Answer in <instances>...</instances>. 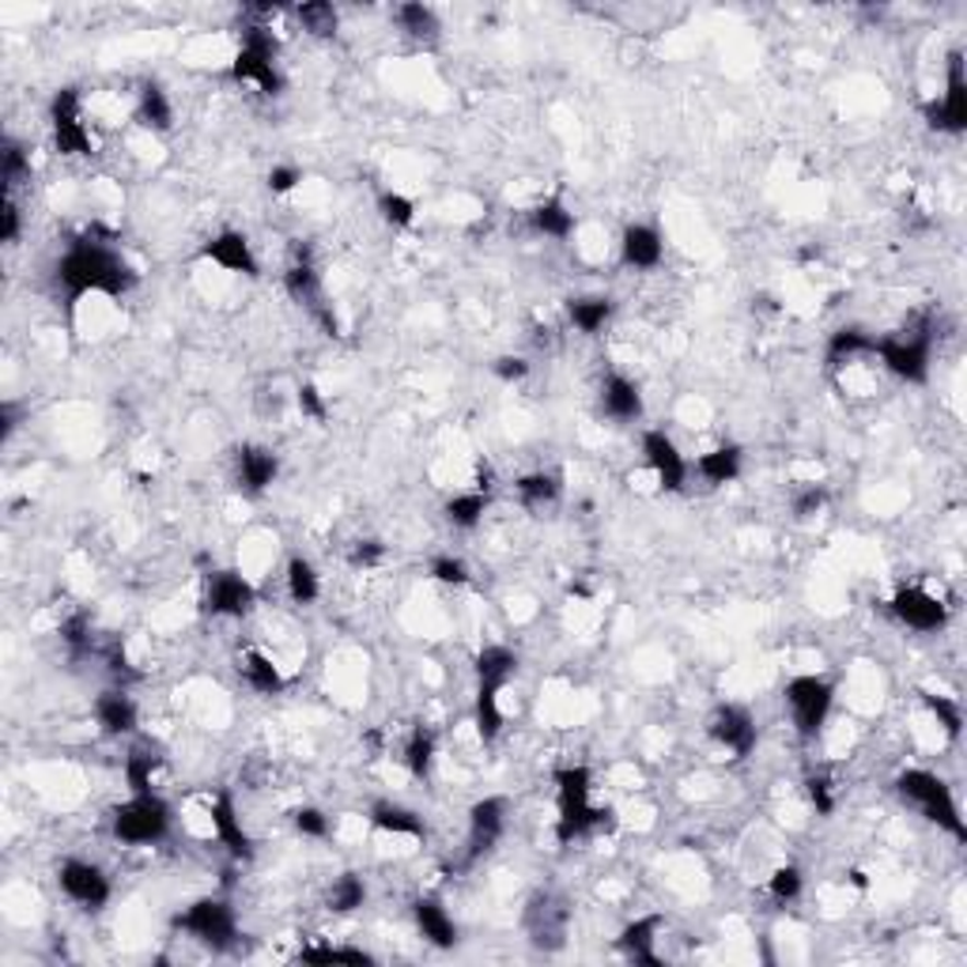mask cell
Masks as SVG:
<instances>
[{
  "instance_id": "f5cc1de1",
  "label": "cell",
  "mask_w": 967,
  "mask_h": 967,
  "mask_svg": "<svg viewBox=\"0 0 967 967\" xmlns=\"http://www.w3.org/2000/svg\"><path fill=\"white\" fill-rule=\"evenodd\" d=\"M428 571L431 579L443 582V586H465V582H469V567H465V560H457V556H435Z\"/></svg>"
},
{
  "instance_id": "4316f807",
  "label": "cell",
  "mask_w": 967,
  "mask_h": 967,
  "mask_svg": "<svg viewBox=\"0 0 967 967\" xmlns=\"http://www.w3.org/2000/svg\"><path fill=\"white\" fill-rule=\"evenodd\" d=\"M873 348H877V337H873V333H865L862 325H843V329L831 333L828 348H824V363L836 371V366L858 360V356H873Z\"/></svg>"
},
{
  "instance_id": "7dc6e473",
  "label": "cell",
  "mask_w": 967,
  "mask_h": 967,
  "mask_svg": "<svg viewBox=\"0 0 967 967\" xmlns=\"http://www.w3.org/2000/svg\"><path fill=\"white\" fill-rule=\"evenodd\" d=\"M378 212H382V220H386L389 228H412V223H416V205L408 201L405 194H397V189H382V194H378Z\"/></svg>"
},
{
  "instance_id": "f6af8a7d",
  "label": "cell",
  "mask_w": 967,
  "mask_h": 967,
  "mask_svg": "<svg viewBox=\"0 0 967 967\" xmlns=\"http://www.w3.org/2000/svg\"><path fill=\"white\" fill-rule=\"evenodd\" d=\"M922 703H927V711L933 714V719H937L941 730L948 733V741L960 737V730H964V711H960V703H956V699H948V696H933V691H922Z\"/></svg>"
},
{
  "instance_id": "8fae6325",
  "label": "cell",
  "mask_w": 967,
  "mask_h": 967,
  "mask_svg": "<svg viewBox=\"0 0 967 967\" xmlns=\"http://www.w3.org/2000/svg\"><path fill=\"white\" fill-rule=\"evenodd\" d=\"M257 605V590L246 574L238 571H212L205 586V613L208 616H228V620H242Z\"/></svg>"
},
{
  "instance_id": "484cf974",
  "label": "cell",
  "mask_w": 967,
  "mask_h": 967,
  "mask_svg": "<svg viewBox=\"0 0 967 967\" xmlns=\"http://www.w3.org/2000/svg\"><path fill=\"white\" fill-rule=\"evenodd\" d=\"M137 121L152 132H171L174 129V106L171 95L163 91V83L144 80L137 91Z\"/></svg>"
},
{
  "instance_id": "603a6c76",
  "label": "cell",
  "mask_w": 967,
  "mask_h": 967,
  "mask_svg": "<svg viewBox=\"0 0 967 967\" xmlns=\"http://www.w3.org/2000/svg\"><path fill=\"white\" fill-rule=\"evenodd\" d=\"M657 933H662V914H643V919L628 922L616 937L620 953L628 956L631 964H650L657 967L662 956H657Z\"/></svg>"
},
{
  "instance_id": "db71d44e",
  "label": "cell",
  "mask_w": 967,
  "mask_h": 967,
  "mask_svg": "<svg viewBox=\"0 0 967 967\" xmlns=\"http://www.w3.org/2000/svg\"><path fill=\"white\" fill-rule=\"evenodd\" d=\"M382 560H386V545H382V540H374V537L356 540L352 552H348V563H352L356 571H371V567H378Z\"/></svg>"
},
{
  "instance_id": "30bf717a",
  "label": "cell",
  "mask_w": 967,
  "mask_h": 967,
  "mask_svg": "<svg viewBox=\"0 0 967 967\" xmlns=\"http://www.w3.org/2000/svg\"><path fill=\"white\" fill-rule=\"evenodd\" d=\"M922 118H927L930 129L953 132V137H960V132L967 129V80H964V54H960V49H953V54H948L945 95L922 103Z\"/></svg>"
},
{
  "instance_id": "b9f144b4",
  "label": "cell",
  "mask_w": 967,
  "mask_h": 967,
  "mask_svg": "<svg viewBox=\"0 0 967 967\" xmlns=\"http://www.w3.org/2000/svg\"><path fill=\"white\" fill-rule=\"evenodd\" d=\"M155 767H160V756L152 753V745H137L125 756V782H129L132 794H148L152 790Z\"/></svg>"
},
{
  "instance_id": "836d02e7",
  "label": "cell",
  "mask_w": 967,
  "mask_h": 967,
  "mask_svg": "<svg viewBox=\"0 0 967 967\" xmlns=\"http://www.w3.org/2000/svg\"><path fill=\"white\" fill-rule=\"evenodd\" d=\"M238 669H242V677H246V685L254 691H261V696H280L283 691V673L277 669V662H272L269 654H261V650H246Z\"/></svg>"
},
{
  "instance_id": "52a82bcc",
  "label": "cell",
  "mask_w": 967,
  "mask_h": 967,
  "mask_svg": "<svg viewBox=\"0 0 967 967\" xmlns=\"http://www.w3.org/2000/svg\"><path fill=\"white\" fill-rule=\"evenodd\" d=\"M174 930L189 933L194 941H201L205 948L212 953H228V948L238 945V919H235V907L228 899H215L205 896L197 904H189L182 914H174Z\"/></svg>"
},
{
  "instance_id": "74e56055",
  "label": "cell",
  "mask_w": 967,
  "mask_h": 967,
  "mask_svg": "<svg viewBox=\"0 0 967 967\" xmlns=\"http://www.w3.org/2000/svg\"><path fill=\"white\" fill-rule=\"evenodd\" d=\"M405 767L412 779H428L431 767H435V733L428 725H416L405 741Z\"/></svg>"
},
{
  "instance_id": "7c38bea8",
  "label": "cell",
  "mask_w": 967,
  "mask_h": 967,
  "mask_svg": "<svg viewBox=\"0 0 967 967\" xmlns=\"http://www.w3.org/2000/svg\"><path fill=\"white\" fill-rule=\"evenodd\" d=\"M707 733H711V741L719 748H725V753H733V760H748L756 748V741H760V733H756V719L748 714V707L741 703H722L714 707L711 722H707Z\"/></svg>"
},
{
  "instance_id": "4fadbf2b",
  "label": "cell",
  "mask_w": 967,
  "mask_h": 967,
  "mask_svg": "<svg viewBox=\"0 0 967 967\" xmlns=\"http://www.w3.org/2000/svg\"><path fill=\"white\" fill-rule=\"evenodd\" d=\"M57 885H61L65 896H69L72 904H80L83 911H98V907H106L110 904V892H114L110 877H106L95 862H83V858L61 862V870H57Z\"/></svg>"
},
{
  "instance_id": "277c9868",
  "label": "cell",
  "mask_w": 967,
  "mask_h": 967,
  "mask_svg": "<svg viewBox=\"0 0 967 967\" xmlns=\"http://www.w3.org/2000/svg\"><path fill=\"white\" fill-rule=\"evenodd\" d=\"M277 38L265 23H246L242 27V46L231 61L228 77L235 83H257V91L269 98L283 95V77H280V65H277Z\"/></svg>"
},
{
  "instance_id": "f1b7e54d",
  "label": "cell",
  "mask_w": 967,
  "mask_h": 967,
  "mask_svg": "<svg viewBox=\"0 0 967 967\" xmlns=\"http://www.w3.org/2000/svg\"><path fill=\"white\" fill-rule=\"evenodd\" d=\"M371 824L378 831H386V836H408V839L428 836V828H423L420 816H416L412 808L397 805V802H374L371 805Z\"/></svg>"
},
{
  "instance_id": "7402d4cb",
  "label": "cell",
  "mask_w": 967,
  "mask_h": 967,
  "mask_svg": "<svg viewBox=\"0 0 967 967\" xmlns=\"http://www.w3.org/2000/svg\"><path fill=\"white\" fill-rule=\"evenodd\" d=\"M665 257V242L662 231L650 228V223H631L620 238V261L628 269H657Z\"/></svg>"
},
{
  "instance_id": "ffe728a7",
  "label": "cell",
  "mask_w": 967,
  "mask_h": 967,
  "mask_svg": "<svg viewBox=\"0 0 967 967\" xmlns=\"http://www.w3.org/2000/svg\"><path fill=\"white\" fill-rule=\"evenodd\" d=\"M235 477H238V488L249 491V496H261V491L272 488V480L280 477V457L272 454V450L265 446H238L235 450Z\"/></svg>"
},
{
  "instance_id": "d6986e66",
  "label": "cell",
  "mask_w": 967,
  "mask_h": 967,
  "mask_svg": "<svg viewBox=\"0 0 967 967\" xmlns=\"http://www.w3.org/2000/svg\"><path fill=\"white\" fill-rule=\"evenodd\" d=\"M201 257H205V261H212V265H220V269H228V272H238V277H257V272H261L249 238L242 235V231H231V228L208 238L201 246Z\"/></svg>"
},
{
  "instance_id": "cb8c5ba5",
  "label": "cell",
  "mask_w": 967,
  "mask_h": 967,
  "mask_svg": "<svg viewBox=\"0 0 967 967\" xmlns=\"http://www.w3.org/2000/svg\"><path fill=\"white\" fill-rule=\"evenodd\" d=\"M412 922L420 930V937L435 948H454L457 945V922L450 919V911L439 899H416L412 904Z\"/></svg>"
},
{
  "instance_id": "3957f363",
  "label": "cell",
  "mask_w": 967,
  "mask_h": 967,
  "mask_svg": "<svg viewBox=\"0 0 967 967\" xmlns=\"http://www.w3.org/2000/svg\"><path fill=\"white\" fill-rule=\"evenodd\" d=\"M896 794L904 797L911 808H919L930 824H937L941 831H948L953 839H967L964 816L956 808V797L948 790V782L941 774L927 771V767H907V771L896 774Z\"/></svg>"
},
{
  "instance_id": "d590c367",
  "label": "cell",
  "mask_w": 967,
  "mask_h": 967,
  "mask_svg": "<svg viewBox=\"0 0 967 967\" xmlns=\"http://www.w3.org/2000/svg\"><path fill=\"white\" fill-rule=\"evenodd\" d=\"M567 318L579 333L594 337L597 329H605V322L613 318V299L608 295H579L567 303Z\"/></svg>"
},
{
  "instance_id": "83f0119b",
  "label": "cell",
  "mask_w": 967,
  "mask_h": 967,
  "mask_svg": "<svg viewBox=\"0 0 967 967\" xmlns=\"http://www.w3.org/2000/svg\"><path fill=\"white\" fill-rule=\"evenodd\" d=\"M529 231L533 235L563 242L574 235V212L563 205V197H548V201L529 208Z\"/></svg>"
},
{
  "instance_id": "9a60e30c",
  "label": "cell",
  "mask_w": 967,
  "mask_h": 967,
  "mask_svg": "<svg viewBox=\"0 0 967 967\" xmlns=\"http://www.w3.org/2000/svg\"><path fill=\"white\" fill-rule=\"evenodd\" d=\"M506 813H511V805L499 794L480 797V802L469 808V839H465L469 850H465V862L473 865L477 858L488 854V850H496V843L506 831Z\"/></svg>"
},
{
  "instance_id": "9c48e42d",
  "label": "cell",
  "mask_w": 967,
  "mask_h": 967,
  "mask_svg": "<svg viewBox=\"0 0 967 967\" xmlns=\"http://www.w3.org/2000/svg\"><path fill=\"white\" fill-rule=\"evenodd\" d=\"M782 699H787L790 707V719H794V730L802 741H813L816 733L824 730V722H828L831 714V703H836V685L824 677H813V673H805V677H794L787 685V691H782Z\"/></svg>"
},
{
  "instance_id": "8992f818",
  "label": "cell",
  "mask_w": 967,
  "mask_h": 967,
  "mask_svg": "<svg viewBox=\"0 0 967 967\" xmlns=\"http://www.w3.org/2000/svg\"><path fill=\"white\" fill-rule=\"evenodd\" d=\"M283 288H288V295L295 299L299 306H306V311L314 314V322H318L329 337H340L337 311H333V303L325 299L322 272H318V265H314V254L303 238L291 242V265H288V272H283Z\"/></svg>"
},
{
  "instance_id": "ab89813d",
  "label": "cell",
  "mask_w": 967,
  "mask_h": 967,
  "mask_svg": "<svg viewBox=\"0 0 967 967\" xmlns=\"http://www.w3.org/2000/svg\"><path fill=\"white\" fill-rule=\"evenodd\" d=\"M363 904H366V885L360 873H340V877L333 881L329 896H325V907H329L333 914H352L360 911Z\"/></svg>"
},
{
  "instance_id": "7bdbcfd3",
  "label": "cell",
  "mask_w": 967,
  "mask_h": 967,
  "mask_svg": "<svg viewBox=\"0 0 967 967\" xmlns=\"http://www.w3.org/2000/svg\"><path fill=\"white\" fill-rule=\"evenodd\" d=\"M31 178V155L20 140L4 137V148H0V182H4V194H12L20 182Z\"/></svg>"
},
{
  "instance_id": "91938a15",
  "label": "cell",
  "mask_w": 967,
  "mask_h": 967,
  "mask_svg": "<svg viewBox=\"0 0 967 967\" xmlns=\"http://www.w3.org/2000/svg\"><path fill=\"white\" fill-rule=\"evenodd\" d=\"M850 881H854L858 888H865V885H870V881H865V873H862V870H854V873H850Z\"/></svg>"
},
{
  "instance_id": "f35d334b",
  "label": "cell",
  "mask_w": 967,
  "mask_h": 967,
  "mask_svg": "<svg viewBox=\"0 0 967 967\" xmlns=\"http://www.w3.org/2000/svg\"><path fill=\"white\" fill-rule=\"evenodd\" d=\"M488 491H462V496L446 499V522L457 525V529H477V525L484 522V514H488Z\"/></svg>"
},
{
  "instance_id": "ac0fdd59",
  "label": "cell",
  "mask_w": 967,
  "mask_h": 967,
  "mask_svg": "<svg viewBox=\"0 0 967 967\" xmlns=\"http://www.w3.org/2000/svg\"><path fill=\"white\" fill-rule=\"evenodd\" d=\"M643 457H646L650 473H654L657 484H662L665 491H685L688 462H685V454L677 450V443H673L662 428H654V431H646V435H643Z\"/></svg>"
},
{
  "instance_id": "d4e9b609",
  "label": "cell",
  "mask_w": 967,
  "mask_h": 967,
  "mask_svg": "<svg viewBox=\"0 0 967 967\" xmlns=\"http://www.w3.org/2000/svg\"><path fill=\"white\" fill-rule=\"evenodd\" d=\"M95 722L106 737H129V733H137V722H140L137 703H132L125 691H103V696L95 699Z\"/></svg>"
},
{
  "instance_id": "bcb514c9",
  "label": "cell",
  "mask_w": 967,
  "mask_h": 967,
  "mask_svg": "<svg viewBox=\"0 0 967 967\" xmlns=\"http://www.w3.org/2000/svg\"><path fill=\"white\" fill-rule=\"evenodd\" d=\"M805 888V877L797 865H779V870L767 877V892H771L774 904H794L797 896H802Z\"/></svg>"
},
{
  "instance_id": "5bb4252c",
  "label": "cell",
  "mask_w": 967,
  "mask_h": 967,
  "mask_svg": "<svg viewBox=\"0 0 967 967\" xmlns=\"http://www.w3.org/2000/svg\"><path fill=\"white\" fill-rule=\"evenodd\" d=\"M49 125H54V144L61 155H91V132L80 118V91L61 88L49 103Z\"/></svg>"
},
{
  "instance_id": "11a10c76",
  "label": "cell",
  "mask_w": 967,
  "mask_h": 967,
  "mask_svg": "<svg viewBox=\"0 0 967 967\" xmlns=\"http://www.w3.org/2000/svg\"><path fill=\"white\" fill-rule=\"evenodd\" d=\"M805 794H808V805L816 808V816H831V808H836V794H831V782L824 779V774H808Z\"/></svg>"
},
{
  "instance_id": "1f68e13d",
  "label": "cell",
  "mask_w": 967,
  "mask_h": 967,
  "mask_svg": "<svg viewBox=\"0 0 967 967\" xmlns=\"http://www.w3.org/2000/svg\"><path fill=\"white\" fill-rule=\"evenodd\" d=\"M696 473L707 484H714V488H722V484H733V480L741 477V446L725 443V446L707 450V454L696 462Z\"/></svg>"
},
{
  "instance_id": "8d00e7d4",
  "label": "cell",
  "mask_w": 967,
  "mask_h": 967,
  "mask_svg": "<svg viewBox=\"0 0 967 967\" xmlns=\"http://www.w3.org/2000/svg\"><path fill=\"white\" fill-rule=\"evenodd\" d=\"M288 597L295 605H314L322 594V582H318V571H314V563L306 560V556H291L288 560Z\"/></svg>"
},
{
  "instance_id": "4dcf8cb0",
  "label": "cell",
  "mask_w": 967,
  "mask_h": 967,
  "mask_svg": "<svg viewBox=\"0 0 967 967\" xmlns=\"http://www.w3.org/2000/svg\"><path fill=\"white\" fill-rule=\"evenodd\" d=\"M514 491H519V499H522L525 506L540 511V506L560 503V496H563V480L556 477V473H548V469L522 473V477L514 480Z\"/></svg>"
},
{
  "instance_id": "2e32d148",
  "label": "cell",
  "mask_w": 967,
  "mask_h": 967,
  "mask_svg": "<svg viewBox=\"0 0 967 967\" xmlns=\"http://www.w3.org/2000/svg\"><path fill=\"white\" fill-rule=\"evenodd\" d=\"M892 616H896L899 624H907L911 631H937L945 628L948 620V608L941 597H933L930 590L922 586H904L896 590V597H892Z\"/></svg>"
},
{
  "instance_id": "7a4b0ae2",
  "label": "cell",
  "mask_w": 967,
  "mask_h": 967,
  "mask_svg": "<svg viewBox=\"0 0 967 967\" xmlns=\"http://www.w3.org/2000/svg\"><path fill=\"white\" fill-rule=\"evenodd\" d=\"M552 782H556V839H560L563 847L613 824V808L590 802V790H594L590 767L582 764L556 767Z\"/></svg>"
},
{
  "instance_id": "e0dca14e",
  "label": "cell",
  "mask_w": 967,
  "mask_h": 967,
  "mask_svg": "<svg viewBox=\"0 0 967 967\" xmlns=\"http://www.w3.org/2000/svg\"><path fill=\"white\" fill-rule=\"evenodd\" d=\"M208 820H212V831H215V839H220V847L228 850L235 862H249V858H254V839H249V831L242 828L235 797H231L228 790L212 794V802H208Z\"/></svg>"
},
{
  "instance_id": "681fc988",
  "label": "cell",
  "mask_w": 967,
  "mask_h": 967,
  "mask_svg": "<svg viewBox=\"0 0 967 967\" xmlns=\"http://www.w3.org/2000/svg\"><path fill=\"white\" fill-rule=\"evenodd\" d=\"M295 401H299V412H303L306 420H314V423L329 420V401H325V394L314 386V382H303V386L295 389Z\"/></svg>"
},
{
  "instance_id": "680465c9",
  "label": "cell",
  "mask_w": 967,
  "mask_h": 967,
  "mask_svg": "<svg viewBox=\"0 0 967 967\" xmlns=\"http://www.w3.org/2000/svg\"><path fill=\"white\" fill-rule=\"evenodd\" d=\"M491 371H496L499 382H522L525 374H529V363H525L522 356H499V360L491 363Z\"/></svg>"
},
{
  "instance_id": "f546056e",
  "label": "cell",
  "mask_w": 967,
  "mask_h": 967,
  "mask_svg": "<svg viewBox=\"0 0 967 967\" xmlns=\"http://www.w3.org/2000/svg\"><path fill=\"white\" fill-rule=\"evenodd\" d=\"M519 673V654L503 643H488L477 654V685L506 688V680Z\"/></svg>"
},
{
  "instance_id": "ba28073f",
  "label": "cell",
  "mask_w": 967,
  "mask_h": 967,
  "mask_svg": "<svg viewBox=\"0 0 967 967\" xmlns=\"http://www.w3.org/2000/svg\"><path fill=\"white\" fill-rule=\"evenodd\" d=\"M930 352H933V325L930 318H922L919 329L899 333V337H877V348L873 356H881L885 371L896 374L899 382H911V386H922L930 378Z\"/></svg>"
},
{
  "instance_id": "816d5d0a",
  "label": "cell",
  "mask_w": 967,
  "mask_h": 967,
  "mask_svg": "<svg viewBox=\"0 0 967 967\" xmlns=\"http://www.w3.org/2000/svg\"><path fill=\"white\" fill-rule=\"evenodd\" d=\"M291 824H295V831H299V836H306V839H325V836H329V816H325L322 808H314V805L295 808V813H291Z\"/></svg>"
},
{
  "instance_id": "6f0895ef",
  "label": "cell",
  "mask_w": 967,
  "mask_h": 967,
  "mask_svg": "<svg viewBox=\"0 0 967 967\" xmlns=\"http://www.w3.org/2000/svg\"><path fill=\"white\" fill-rule=\"evenodd\" d=\"M299 182H303V171H299V166H291V163L272 166V171H269V189H272V194H291Z\"/></svg>"
},
{
  "instance_id": "c3c4849f",
  "label": "cell",
  "mask_w": 967,
  "mask_h": 967,
  "mask_svg": "<svg viewBox=\"0 0 967 967\" xmlns=\"http://www.w3.org/2000/svg\"><path fill=\"white\" fill-rule=\"evenodd\" d=\"M61 639L72 654H88L91 650V616L88 613H72L69 620L61 624Z\"/></svg>"
},
{
  "instance_id": "d6a6232c",
  "label": "cell",
  "mask_w": 967,
  "mask_h": 967,
  "mask_svg": "<svg viewBox=\"0 0 967 967\" xmlns=\"http://www.w3.org/2000/svg\"><path fill=\"white\" fill-rule=\"evenodd\" d=\"M499 691L496 685H477V699H473V725H477V737L484 745L503 733V707H499Z\"/></svg>"
},
{
  "instance_id": "e575fe53",
  "label": "cell",
  "mask_w": 967,
  "mask_h": 967,
  "mask_svg": "<svg viewBox=\"0 0 967 967\" xmlns=\"http://www.w3.org/2000/svg\"><path fill=\"white\" fill-rule=\"evenodd\" d=\"M394 20H397V27H401L408 38L423 42V46L439 42V15H435V8L420 4V0H408V4H397Z\"/></svg>"
},
{
  "instance_id": "ee69618b",
  "label": "cell",
  "mask_w": 967,
  "mask_h": 967,
  "mask_svg": "<svg viewBox=\"0 0 967 967\" xmlns=\"http://www.w3.org/2000/svg\"><path fill=\"white\" fill-rule=\"evenodd\" d=\"M299 964H374V956L348 945H311L299 953Z\"/></svg>"
},
{
  "instance_id": "5b68a950",
  "label": "cell",
  "mask_w": 967,
  "mask_h": 967,
  "mask_svg": "<svg viewBox=\"0 0 967 967\" xmlns=\"http://www.w3.org/2000/svg\"><path fill=\"white\" fill-rule=\"evenodd\" d=\"M171 824H174V808L166 805L155 790H148V794H132L129 802L114 808V816H110L114 839L125 847L163 843V839L171 836Z\"/></svg>"
},
{
  "instance_id": "6da1fadb",
  "label": "cell",
  "mask_w": 967,
  "mask_h": 967,
  "mask_svg": "<svg viewBox=\"0 0 967 967\" xmlns=\"http://www.w3.org/2000/svg\"><path fill=\"white\" fill-rule=\"evenodd\" d=\"M140 280V272L118 254L114 246H106L95 231H88L83 238L72 242L61 257H57V283L65 288L69 303H77L88 291H103V295H125Z\"/></svg>"
},
{
  "instance_id": "44dd1931",
  "label": "cell",
  "mask_w": 967,
  "mask_h": 967,
  "mask_svg": "<svg viewBox=\"0 0 967 967\" xmlns=\"http://www.w3.org/2000/svg\"><path fill=\"white\" fill-rule=\"evenodd\" d=\"M602 412L616 423H631L643 416V394L628 374L608 371L602 378Z\"/></svg>"
},
{
  "instance_id": "9f6ffc18",
  "label": "cell",
  "mask_w": 967,
  "mask_h": 967,
  "mask_svg": "<svg viewBox=\"0 0 967 967\" xmlns=\"http://www.w3.org/2000/svg\"><path fill=\"white\" fill-rule=\"evenodd\" d=\"M23 235V212L20 205H15L12 194H4V201H0V242H15Z\"/></svg>"
},
{
  "instance_id": "f907efd6",
  "label": "cell",
  "mask_w": 967,
  "mask_h": 967,
  "mask_svg": "<svg viewBox=\"0 0 967 967\" xmlns=\"http://www.w3.org/2000/svg\"><path fill=\"white\" fill-rule=\"evenodd\" d=\"M824 506H828V491H824L820 484H808V488H802V491H797V496H794L790 511H794V519H797V522H808V519H816V514H820Z\"/></svg>"
},
{
  "instance_id": "60d3db41",
  "label": "cell",
  "mask_w": 967,
  "mask_h": 967,
  "mask_svg": "<svg viewBox=\"0 0 967 967\" xmlns=\"http://www.w3.org/2000/svg\"><path fill=\"white\" fill-rule=\"evenodd\" d=\"M299 23H303L306 35L314 38H333L340 27V12L329 4V0H303V4L295 8Z\"/></svg>"
}]
</instances>
